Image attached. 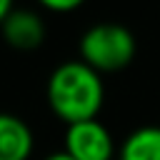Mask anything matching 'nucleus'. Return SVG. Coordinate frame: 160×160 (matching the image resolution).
Listing matches in <instances>:
<instances>
[{"instance_id":"2","label":"nucleus","mask_w":160,"mask_h":160,"mask_svg":"<svg viewBox=\"0 0 160 160\" xmlns=\"http://www.w3.org/2000/svg\"><path fill=\"white\" fill-rule=\"evenodd\" d=\"M80 60L95 72H118L135 60V35L120 22H98L80 38Z\"/></svg>"},{"instance_id":"4","label":"nucleus","mask_w":160,"mask_h":160,"mask_svg":"<svg viewBox=\"0 0 160 160\" xmlns=\"http://www.w3.org/2000/svg\"><path fill=\"white\" fill-rule=\"evenodd\" d=\"M2 40L15 50H35L45 40V18L30 8H12V12L0 25Z\"/></svg>"},{"instance_id":"7","label":"nucleus","mask_w":160,"mask_h":160,"mask_svg":"<svg viewBox=\"0 0 160 160\" xmlns=\"http://www.w3.org/2000/svg\"><path fill=\"white\" fill-rule=\"evenodd\" d=\"M80 5H82L80 0H42V8L48 12H72Z\"/></svg>"},{"instance_id":"9","label":"nucleus","mask_w":160,"mask_h":160,"mask_svg":"<svg viewBox=\"0 0 160 160\" xmlns=\"http://www.w3.org/2000/svg\"><path fill=\"white\" fill-rule=\"evenodd\" d=\"M42 160H75V158H70L65 150H58V152H50V155H45Z\"/></svg>"},{"instance_id":"5","label":"nucleus","mask_w":160,"mask_h":160,"mask_svg":"<svg viewBox=\"0 0 160 160\" xmlns=\"http://www.w3.org/2000/svg\"><path fill=\"white\" fill-rule=\"evenodd\" d=\"M32 150V128L12 112H0V160H30Z\"/></svg>"},{"instance_id":"6","label":"nucleus","mask_w":160,"mask_h":160,"mask_svg":"<svg viewBox=\"0 0 160 160\" xmlns=\"http://www.w3.org/2000/svg\"><path fill=\"white\" fill-rule=\"evenodd\" d=\"M118 160H160V125H142L125 135Z\"/></svg>"},{"instance_id":"3","label":"nucleus","mask_w":160,"mask_h":160,"mask_svg":"<svg viewBox=\"0 0 160 160\" xmlns=\"http://www.w3.org/2000/svg\"><path fill=\"white\" fill-rule=\"evenodd\" d=\"M62 150L75 160H112L115 158V140L108 125L95 120H82L65 128Z\"/></svg>"},{"instance_id":"1","label":"nucleus","mask_w":160,"mask_h":160,"mask_svg":"<svg viewBox=\"0 0 160 160\" xmlns=\"http://www.w3.org/2000/svg\"><path fill=\"white\" fill-rule=\"evenodd\" d=\"M45 98L55 118L65 125H75L98 118L105 100V85L100 72L82 60H65L50 72Z\"/></svg>"},{"instance_id":"8","label":"nucleus","mask_w":160,"mask_h":160,"mask_svg":"<svg viewBox=\"0 0 160 160\" xmlns=\"http://www.w3.org/2000/svg\"><path fill=\"white\" fill-rule=\"evenodd\" d=\"M12 12V2L10 0H0V25L5 22V18Z\"/></svg>"}]
</instances>
